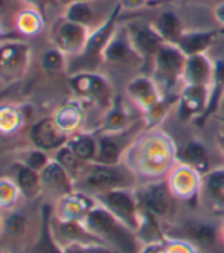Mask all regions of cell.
<instances>
[{"label": "cell", "mask_w": 224, "mask_h": 253, "mask_svg": "<svg viewBox=\"0 0 224 253\" xmlns=\"http://www.w3.org/2000/svg\"><path fill=\"white\" fill-rule=\"evenodd\" d=\"M66 145L78 156L83 162H95L98 153V134L96 131H75L69 136Z\"/></svg>", "instance_id": "obj_28"}, {"label": "cell", "mask_w": 224, "mask_h": 253, "mask_svg": "<svg viewBox=\"0 0 224 253\" xmlns=\"http://www.w3.org/2000/svg\"><path fill=\"white\" fill-rule=\"evenodd\" d=\"M90 31L91 29L87 26L69 22L61 17L50 29V43L53 47L61 50L66 57L73 58L83 52Z\"/></svg>", "instance_id": "obj_13"}, {"label": "cell", "mask_w": 224, "mask_h": 253, "mask_svg": "<svg viewBox=\"0 0 224 253\" xmlns=\"http://www.w3.org/2000/svg\"><path fill=\"white\" fill-rule=\"evenodd\" d=\"M84 226L115 253H139L140 240L134 230L96 202L81 220Z\"/></svg>", "instance_id": "obj_2"}, {"label": "cell", "mask_w": 224, "mask_h": 253, "mask_svg": "<svg viewBox=\"0 0 224 253\" xmlns=\"http://www.w3.org/2000/svg\"><path fill=\"white\" fill-rule=\"evenodd\" d=\"M217 118H218L221 122H224V96H223V99H221V102H220L218 112H217Z\"/></svg>", "instance_id": "obj_44"}, {"label": "cell", "mask_w": 224, "mask_h": 253, "mask_svg": "<svg viewBox=\"0 0 224 253\" xmlns=\"http://www.w3.org/2000/svg\"><path fill=\"white\" fill-rule=\"evenodd\" d=\"M134 192L140 209L153 213L156 218H168L174 212L176 197L168 182H148L142 188H134Z\"/></svg>", "instance_id": "obj_12"}, {"label": "cell", "mask_w": 224, "mask_h": 253, "mask_svg": "<svg viewBox=\"0 0 224 253\" xmlns=\"http://www.w3.org/2000/svg\"><path fill=\"white\" fill-rule=\"evenodd\" d=\"M22 124V113L14 107L0 108V133L11 134Z\"/></svg>", "instance_id": "obj_36"}, {"label": "cell", "mask_w": 224, "mask_h": 253, "mask_svg": "<svg viewBox=\"0 0 224 253\" xmlns=\"http://www.w3.org/2000/svg\"><path fill=\"white\" fill-rule=\"evenodd\" d=\"M2 213H3V211L0 209V229H2Z\"/></svg>", "instance_id": "obj_48"}, {"label": "cell", "mask_w": 224, "mask_h": 253, "mask_svg": "<svg viewBox=\"0 0 224 253\" xmlns=\"http://www.w3.org/2000/svg\"><path fill=\"white\" fill-rule=\"evenodd\" d=\"M0 37H2V26H0Z\"/></svg>", "instance_id": "obj_50"}, {"label": "cell", "mask_w": 224, "mask_h": 253, "mask_svg": "<svg viewBox=\"0 0 224 253\" xmlns=\"http://www.w3.org/2000/svg\"><path fill=\"white\" fill-rule=\"evenodd\" d=\"M95 200L132 230L137 232L140 226V206L134 189H113L96 195Z\"/></svg>", "instance_id": "obj_8"}, {"label": "cell", "mask_w": 224, "mask_h": 253, "mask_svg": "<svg viewBox=\"0 0 224 253\" xmlns=\"http://www.w3.org/2000/svg\"><path fill=\"white\" fill-rule=\"evenodd\" d=\"M69 85L73 95L80 99V102L96 105L107 112L108 107L115 101V93L111 83L101 72H80L70 75Z\"/></svg>", "instance_id": "obj_6"}, {"label": "cell", "mask_w": 224, "mask_h": 253, "mask_svg": "<svg viewBox=\"0 0 224 253\" xmlns=\"http://www.w3.org/2000/svg\"><path fill=\"white\" fill-rule=\"evenodd\" d=\"M176 151L173 139L156 128L143 130L132 143L124 156V164L136 177L159 180L170 174L176 165Z\"/></svg>", "instance_id": "obj_1"}, {"label": "cell", "mask_w": 224, "mask_h": 253, "mask_svg": "<svg viewBox=\"0 0 224 253\" xmlns=\"http://www.w3.org/2000/svg\"><path fill=\"white\" fill-rule=\"evenodd\" d=\"M26 6H31V8H35L43 12V9L52 3H55V0H23Z\"/></svg>", "instance_id": "obj_41"}, {"label": "cell", "mask_w": 224, "mask_h": 253, "mask_svg": "<svg viewBox=\"0 0 224 253\" xmlns=\"http://www.w3.org/2000/svg\"><path fill=\"white\" fill-rule=\"evenodd\" d=\"M122 11H137L149 5V0H119Z\"/></svg>", "instance_id": "obj_40"}, {"label": "cell", "mask_w": 224, "mask_h": 253, "mask_svg": "<svg viewBox=\"0 0 224 253\" xmlns=\"http://www.w3.org/2000/svg\"><path fill=\"white\" fill-rule=\"evenodd\" d=\"M151 23L159 32L160 37L163 39V42L170 44H177L181 39V35L186 32L181 19L174 11L160 12Z\"/></svg>", "instance_id": "obj_29"}, {"label": "cell", "mask_w": 224, "mask_h": 253, "mask_svg": "<svg viewBox=\"0 0 224 253\" xmlns=\"http://www.w3.org/2000/svg\"><path fill=\"white\" fill-rule=\"evenodd\" d=\"M12 171H14L12 180H14V183L17 185L18 191H20V195L25 198V200H28V202L35 200V198L43 192L42 177H40L39 171L29 168L28 165L22 164V162L14 164Z\"/></svg>", "instance_id": "obj_27"}, {"label": "cell", "mask_w": 224, "mask_h": 253, "mask_svg": "<svg viewBox=\"0 0 224 253\" xmlns=\"http://www.w3.org/2000/svg\"><path fill=\"white\" fill-rule=\"evenodd\" d=\"M67 139L69 134L55 124L53 118H43L32 124L29 128V140L32 147L46 153L58 151L67 143Z\"/></svg>", "instance_id": "obj_15"}, {"label": "cell", "mask_w": 224, "mask_h": 253, "mask_svg": "<svg viewBox=\"0 0 224 253\" xmlns=\"http://www.w3.org/2000/svg\"><path fill=\"white\" fill-rule=\"evenodd\" d=\"M63 19L78 23L83 26L90 28L91 25H95V11H93L90 2H73L64 6V14Z\"/></svg>", "instance_id": "obj_32"}, {"label": "cell", "mask_w": 224, "mask_h": 253, "mask_svg": "<svg viewBox=\"0 0 224 253\" xmlns=\"http://www.w3.org/2000/svg\"><path fill=\"white\" fill-rule=\"evenodd\" d=\"M209 85H181L177 102V113L181 122L197 121L208 107Z\"/></svg>", "instance_id": "obj_16"}, {"label": "cell", "mask_w": 224, "mask_h": 253, "mask_svg": "<svg viewBox=\"0 0 224 253\" xmlns=\"http://www.w3.org/2000/svg\"><path fill=\"white\" fill-rule=\"evenodd\" d=\"M137 177L124 162L119 165H102L90 162L83 172L73 180L75 191L95 198L113 189H134Z\"/></svg>", "instance_id": "obj_3"}, {"label": "cell", "mask_w": 224, "mask_h": 253, "mask_svg": "<svg viewBox=\"0 0 224 253\" xmlns=\"http://www.w3.org/2000/svg\"><path fill=\"white\" fill-rule=\"evenodd\" d=\"M53 209L50 205H43L40 209V226L37 237L31 244L25 247V253H66L58 243L52 229Z\"/></svg>", "instance_id": "obj_17"}, {"label": "cell", "mask_w": 224, "mask_h": 253, "mask_svg": "<svg viewBox=\"0 0 224 253\" xmlns=\"http://www.w3.org/2000/svg\"><path fill=\"white\" fill-rule=\"evenodd\" d=\"M162 2H165V0H149V5H159Z\"/></svg>", "instance_id": "obj_47"}, {"label": "cell", "mask_w": 224, "mask_h": 253, "mask_svg": "<svg viewBox=\"0 0 224 253\" xmlns=\"http://www.w3.org/2000/svg\"><path fill=\"white\" fill-rule=\"evenodd\" d=\"M223 96H224V58H215L214 60V75H212V81L209 84L208 107H206V110H204V113L197 121H194V124L197 126H204L212 116H217Z\"/></svg>", "instance_id": "obj_25"}, {"label": "cell", "mask_w": 224, "mask_h": 253, "mask_svg": "<svg viewBox=\"0 0 224 253\" xmlns=\"http://www.w3.org/2000/svg\"><path fill=\"white\" fill-rule=\"evenodd\" d=\"M168 174V186L173 195L181 200H198V191L201 183V175L184 165H179Z\"/></svg>", "instance_id": "obj_18"}, {"label": "cell", "mask_w": 224, "mask_h": 253, "mask_svg": "<svg viewBox=\"0 0 224 253\" xmlns=\"http://www.w3.org/2000/svg\"><path fill=\"white\" fill-rule=\"evenodd\" d=\"M137 121L133 118L132 112L128 110L124 99L121 96H115V101L108 107L104 115V121L99 128L95 130L98 133H119L125 131L136 124Z\"/></svg>", "instance_id": "obj_23"}, {"label": "cell", "mask_w": 224, "mask_h": 253, "mask_svg": "<svg viewBox=\"0 0 224 253\" xmlns=\"http://www.w3.org/2000/svg\"><path fill=\"white\" fill-rule=\"evenodd\" d=\"M121 12H122V6L118 2L115 8L107 14L105 19L90 31L83 52L80 55L73 57L72 63L67 64V70L70 72V75L80 74V72H98L99 70V67L104 64L102 63L104 49L119 26Z\"/></svg>", "instance_id": "obj_4"}, {"label": "cell", "mask_w": 224, "mask_h": 253, "mask_svg": "<svg viewBox=\"0 0 224 253\" xmlns=\"http://www.w3.org/2000/svg\"><path fill=\"white\" fill-rule=\"evenodd\" d=\"M66 55L58 50L57 47H52L46 52L42 53L40 57V67L45 74L47 75H57L61 74L63 70L67 69V61H66Z\"/></svg>", "instance_id": "obj_33"}, {"label": "cell", "mask_w": 224, "mask_h": 253, "mask_svg": "<svg viewBox=\"0 0 224 253\" xmlns=\"http://www.w3.org/2000/svg\"><path fill=\"white\" fill-rule=\"evenodd\" d=\"M176 164L188 167L197 171L200 175H204L211 171L209 151L204 147V143L197 139H191L184 142L181 147H177Z\"/></svg>", "instance_id": "obj_20"}, {"label": "cell", "mask_w": 224, "mask_h": 253, "mask_svg": "<svg viewBox=\"0 0 224 253\" xmlns=\"http://www.w3.org/2000/svg\"><path fill=\"white\" fill-rule=\"evenodd\" d=\"M11 0H0V12H5L9 8Z\"/></svg>", "instance_id": "obj_46"}, {"label": "cell", "mask_w": 224, "mask_h": 253, "mask_svg": "<svg viewBox=\"0 0 224 253\" xmlns=\"http://www.w3.org/2000/svg\"><path fill=\"white\" fill-rule=\"evenodd\" d=\"M53 121L69 136L80 130L84 121V107L80 101H72L60 107L53 116Z\"/></svg>", "instance_id": "obj_30"}, {"label": "cell", "mask_w": 224, "mask_h": 253, "mask_svg": "<svg viewBox=\"0 0 224 253\" xmlns=\"http://www.w3.org/2000/svg\"><path fill=\"white\" fill-rule=\"evenodd\" d=\"M224 35V28L220 29H201V31H186L177 46L186 57L208 53L211 46L218 37Z\"/></svg>", "instance_id": "obj_22"}, {"label": "cell", "mask_w": 224, "mask_h": 253, "mask_svg": "<svg viewBox=\"0 0 224 253\" xmlns=\"http://www.w3.org/2000/svg\"><path fill=\"white\" fill-rule=\"evenodd\" d=\"M127 28V32L130 35V40H132L134 49L143 60V74H151L153 63L157 55V52L160 47L165 44L163 39L159 35L156 28L153 26L151 22H145V20H132L124 23Z\"/></svg>", "instance_id": "obj_7"}, {"label": "cell", "mask_w": 224, "mask_h": 253, "mask_svg": "<svg viewBox=\"0 0 224 253\" xmlns=\"http://www.w3.org/2000/svg\"><path fill=\"white\" fill-rule=\"evenodd\" d=\"M214 75V60L208 53L188 57L181 78V85H209Z\"/></svg>", "instance_id": "obj_24"}, {"label": "cell", "mask_w": 224, "mask_h": 253, "mask_svg": "<svg viewBox=\"0 0 224 253\" xmlns=\"http://www.w3.org/2000/svg\"><path fill=\"white\" fill-rule=\"evenodd\" d=\"M73 2H91V0H55V3L63 5V6H67L69 3H73Z\"/></svg>", "instance_id": "obj_45"}, {"label": "cell", "mask_w": 224, "mask_h": 253, "mask_svg": "<svg viewBox=\"0 0 224 253\" xmlns=\"http://www.w3.org/2000/svg\"><path fill=\"white\" fill-rule=\"evenodd\" d=\"M50 160H52V159L49 157V153L32 147V150H29L26 154H23L18 162H22V164L28 165L29 168H32V169H35V171L42 172V171L49 165V162H50Z\"/></svg>", "instance_id": "obj_38"}, {"label": "cell", "mask_w": 224, "mask_h": 253, "mask_svg": "<svg viewBox=\"0 0 224 253\" xmlns=\"http://www.w3.org/2000/svg\"><path fill=\"white\" fill-rule=\"evenodd\" d=\"M125 93L130 101L140 110L142 118L151 113L163 98L154 80L148 74H140L133 80H130L125 87Z\"/></svg>", "instance_id": "obj_14"}, {"label": "cell", "mask_w": 224, "mask_h": 253, "mask_svg": "<svg viewBox=\"0 0 224 253\" xmlns=\"http://www.w3.org/2000/svg\"><path fill=\"white\" fill-rule=\"evenodd\" d=\"M165 250H166V253H194V250L189 244L181 243V241L165 243Z\"/></svg>", "instance_id": "obj_39"}, {"label": "cell", "mask_w": 224, "mask_h": 253, "mask_svg": "<svg viewBox=\"0 0 224 253\" xmlns=\"http://www.w3.org/2000/svg\"><path fill=\"white\" fill-rule=\"evenodd\" d=\"M18 197H22V195L17 185L14 183V180H11L9 177L0 178V209L8 211L14 208Z\"/></svg>", "instance_id": "obj_35"}, {"label": "cell", "mask_w": 224, "mask_h": 253, "mask_svg": "<svg viewBox=\"0 0 224 253\" xmlns=\"http://www.w3.org/2000/svg\"><path fill=\"white\" fill-rule=\"evenodd\" d=\"M29 232L28 215L18 209H8L2 213V229H0V241L6 243H22Z\"/></svg>", "instance_id": "obj_26"}, {"label": "cell", "mask_w": 224, "mask_h": 253, "mask_svg": "<svg viewBox=\"0 0 224 253\" xmlns=\"http://www.w3.org/2000/svg\"><path fill=\"white\" fill-rule=\"evenodd\" d=\"M40 177H42V189L55 195L57 200L75 191L72 177L55 159H52L49 162V165L40 172Z\"/></svg>", "instance_id": "obj_21"}, {"label": "cell", "mask_w": 224, "mask_h": 253, "mask_svg": "<svg viewBox=\"0 0 224 253\" xmlns=\"http://www.w3.org/2000/svg\"><path fill=\"white\" fill-rule=\"evenodd\" d=\"M15 28L23 37H35L45 28V19L42 11L26 6L15 14Z\"/></svg>", "instance_id": "obj_31"}, {"label": "cell", "mask_w": 224, "mask_h": 253, "mask_svg": "<svg viewBox=\"0 0 224 253\" xmlns=\"http://www.w3.org/2000/svg\"><path fill=\"white\" fill-rule=\"evenodd\" d=\"M191 237L195 243H198L200 246H214L217 241V229L211 224L201 223V224H194L189 229Z\"/></svg>", "instance_id": "obj_37"}, {"label": "cell", "mask_w": 224, "mask_h": 253, "mask_svg": "<svg viewBox=\"0 0 224 253\" xmlns=\"http://www.w3.org/2000/svg\"><path fill=\"white\" fill-rule=\"evenodd\" d=\"M186 60L188 57L177 44L165 43L157 52L149 75L154 80L162 96H179L180 92H177V87L181 84Z\"/></svg>", "instance_id": "obj_5"}, {"label": "cell", "mask_w": 224, "mask_h": 253, "mask_svg": "<svg viewBox=\"0 0 224 253\" xmlns=\"http://www.w3.org/2000/svg\"><path fill=\"white\" fill-rule=\"evenodd\" d=\"M217 143H218V147L224 156V122L220 124V128H218V133H217Z\"/></svg>", "instance_id": "obj_43"}, {"label": "cell", "mask_w": 224, "mask_h": 253, "mask_svg": "<svg viewBox=\"0 0 224 253\" xmlns=\"http://www.w3.org/2000/svg\"><path fill=\"white\" fill-rule=\"evenodd\" d=\"M0 253H9V252H6V250H2V249H0Z\"/></svg>", "instance_id": "obj_49"}, {"label": "cell", "mask_w": 224, "mask_h": 253, "mask_svg": "<svg viewBox=\"0 0 224 253\" xmlns=\"http://www.w3.org/2000/svg\"><path fill=\"white\" fill-rule=\"evenodd\" d=\"M198 198L209 211L224 213V168L211 169L201 175Z\"/></svg>", "instance_id": "obj_19"}, {"label": "cell", "mask_w": 224, "mask_h": 253, "mask_svg": "<svg viewBox=\"0 0 224 253\" xmlns=\"http://www.w3.org/2000/svg\"><path fill=\"white\" fill-rule=\"evenodd\" d=\"M145 128H139L137 122L125 131L119 133H98V153H96V164L102 165H119L124 162V156L132 147L134 139Z\"/></svg>", "instance_id": "obj_9"}, {"label": "cell", "mask_w": 224, "mask_h": 253, "mask_svg": "<svg viewBox=\"0 0 224 253\" xmlns=\"http://www.w3.org/2000/svg\"><path fill=\"white\" fill-rule=\"evenodd\" d=\"M31 63V47L22 40H0V80H20Z\"/></svg>", "instance_id": "obj_10"}, {"label": "cell", "mask_w": 224, "mask_h": 253, "mask_svg": "<svg viewBox=\"0 0 224 253\" xmlns=\"http://www.w3.org/2000/svg\"><path fill=\"white\" fill-rule=\"evenodd\" d=\"M53 159L57 160L58 164L69 172V175L72 177V180L77 178L83 172L84 167L87 165V162H83L78 156H75L67 145H64L58 151H55Z\"/></svg>", "instance_id": "obj_34"}, {"label": "cell", "mask_w": 224, "mask_h": 253, "mask_svg": "<svg viewBox=\"0 0 224 253\" xmlns=\"http://www.w3.org/2000/svg\"><path fill=\"white\" fill-rule=\"evenodd\" d=\"M214 17H215L217 23L221 28H224V0H220V2L215 5V8H214Z\"/></svg>", "instance_id": "obj_42"}, {"label": "cell", "mask_w": 224, "mask_h": 253, "mask_svg": "<svg viewBox=\"0 0 224 253\" xmlns=\"http://www.w3.org/2000/svg\"><path fill=\"white\" fill-rule=\"evenodd\" d=\"M102 63L116 66V67H128V69H143V60L134 49L127 28L119 25L115 31L113 37L107 43L104 53H102Z\"/></svg>", "instance_id": "obj_11"}]
</instances>
